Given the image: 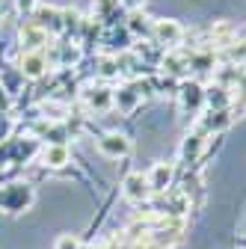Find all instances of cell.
Here are the masks:
<instances>
[{
	"instance_id": "cell-1",
	"label": "cell",
	"mask_w": 246,
	"mask_h": 249,
	"mask_svg": "<svg viewBox=\"0 0 246 249\" xmlns=\"http://www.w3.org/2000/svg\"><path fill=\"white\" fill-rule=\"evenodd\" d=\"M101 148H104L107 154H125L131 145H128V140H125V137H116V134H113V137H107V140L101 142Z\"/></svg>"
}]
</instances>
